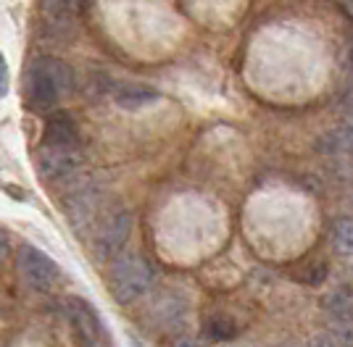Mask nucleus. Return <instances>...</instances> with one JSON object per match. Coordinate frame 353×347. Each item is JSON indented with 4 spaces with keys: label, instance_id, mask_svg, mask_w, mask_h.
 <instances>
[{
    "label": "nucleus",
    "instance_id": "6ab92c4d",
    "mask_svg": "<svg viewBox=\"0 0 353 347\" xmlns=\"http://www.w3.org/2000/svg\"><path fill=\"white\" fill-rule=\"evenodd\" d=\"M8 250H11V242H8V234L0 229V260L8 258Z\"/></svg>",
    "mask_w": 353,
    "mask_h": 347
},
{
    "label": "nucleus",
    "instance_id": "412c9836",
    "mask_svg": "<svg viewBox=\"0 0 353 347\" xmlns=\"http://www.w3.org/2000/svg\"><path fill=\"white\" fill-rule=\"evenodd\" d=\"M351 200H353V187H351Z\"/></svg>",
    "mask_w": 353,
    "mask_h": 347
},
{
    "label": "nucleus",
    "instance_id": "423d86ee",
    "mask_svg": "<svg viewBox=\"0 0 353 347\" xmlns=\"http://www.w3.org/2000/svg\"><path fill=\"white\" fill-rule=\"evenodd\" d=\"M24 98L34 114H48L56 108L61 92L59 87L53 85V79L37 63H32L30 72H27V82H24Z\"/></svg>",
    "mask_w": 353,
    "mask_h": 347
},
{
    "label": "nucleus",
    "instance_id": "f8f14e48",
    "mask_svg": "<svg viewBox=\"0 0 353 347\" xmlns=\"http://www.w3.org/2000/svg\"><path fill=\"white\" fill-rule=\"evenodd\" d=\"M40 69H43L50 79H53V85L59 87L61 95H66V92H72L74 85H77V76H74V69L69 63H63L61 58H53V56H45V58H37L34 61Z\"/></svg>",
    "mask_w": 353,
    "mask_h": 347
},
{
    "label": "nucleus",
    "instance_id": "dca6fc26",
    "mask_svg": "<svg viewBox=\"0 0 353 347\" xmlns=\"http://www.w3.org/2000/svg\"><path fill=\"white\" fill-rule=\"evenodd\" d=\"M169 347H203V339H198L195 334H179V337L172 339Z\"/></svg>",
    "mask_w": 353,
    "mask_h": 347
},
{
    "label": "nucleus",
    "instance_id": "39448f33",
    "mask_svg": "<svg viewBox=\"0 0 353 347\" xmlns=\"http://www.w3.org/2000/svg\"><path fill=\"white\" fill-rule=\"evenodd\" d=\"M82 169V156L77 147H45L37 153V176L50 185L72 182Z\"/></svg>",
    "mask_w": 353,
    "mask_h": 347
},
{
    "label": "nucleus",
    "instance_id": "4be33fe9",
    "mask_svg": "<svg viewBox=\"0 0 353 347\" xmlns=\"http://www.w3.org/2000/svg\"><path fill=\"white\" fill-rule=\"evenodd\" d=\"M351 58H353V56H351Z\"/></svg>",
    "mask_w": 353,
    "mask_h": 347
},
{
    "label": "nucleus",
    "instance_id": "7ed1b4c3",
    "mask_svg": "<svg viewBox=\"0 0 353 347\" xmlns=\"http://www.w3.org/2000/svg\"><path fill=\"white\" fill-rule=\"evenodd\" d=\"M63 313H66V321H69L74 339L79 342V347H103V321H101L98 311L92 308L90 300L77 297V295H66L63 297Z\"/></svg>",
    "mask_w": 353,
    "mask_h": 347
},
{
    "label": "nucleus",
    "instance_id": "0eeeda50",
    "mask_svg": "<svg viewBox=\"0 0 353 347\" xmlns=\"http://www.w3.org/2000/svg\"><path fill=\"white\" fill-rule=\"evenodd\" d=\"M98 208H101V192L95 187L74 189L72 195L63 200V213H66L69 224H72L77 231L90 229V227L95 224Z\"/></svg>",
    "mask_w": 353,
    "mask_h": 347
},
{
    "label": "nucleus",
    "instance_id": "aec40b11",
    "mask_svg": "<svg viewBox=\"0 0 353 347\" xmlns=\"http://www.w3.org/2000/svg\"><path fill=\"white\" fill-rule=\"evenodd\" d=\"M340 3H343V8H345V11L353 16V0H340Z\"/></svg>",
    "mask_w": 353,
    "mask_h": 347
},
{
    "label": "nucleus",
    "instance_id": "9d476101",
    "mask_svg": "<svg viewBox=\"0 0 353 347\" xmlns=\"http://www.w3.org/2000/svg\"><path fill=\"white\" fill-rule=\"evenodd\" d=\"M114 101L124 111H140L159 101V90L140 85V82H124V85L114 87Z\"/></svg>",
    "mask_w": 353,
    "mask_h": 347
},
{
    "label": "nucleus",
    "instance_id": "20e7f679",
    "mask_svg": "<svg viewBox=\"0 0 353 347\" xmlns=\"http://www.w3.org/2000/svg\"><path fill=\"white\" fill-rule=\"evenodd\" d=\"M132 211H127V208H119L114 213H108L101 221V227L92 231V250H95V255L101 260H114L117 255H121L130 234H132Z\"/></svg>",
    "mask_w": 353,
    "mask_h": 347
},
{
    "label": "nucleus",
    "instance_id": "6e6552de",
    "mask_svg": "<svg viewBox=\"0 0 353 347\" xmlns=\"http://www.w3.org/2000/svg\"><path fill=\"white\" fill-rule=\"evenodd\" d=\"M43 145L45 147H77L79 145V132H77V124L69 114H53L48 118L43 132Z\"/></svg>",
    "mask_w": 353,
    "mask_h": 347
},
{
    "label": "nucleus",
    "instance_id": "2eb2a0df",
    "mask_svg": "<svg viewBox=\"0 0 353 347\" xmlns=\"http://www.w3.org/2000/svg\"><path fill=\"white\" fill-rule=\"evenodd\" d=\"M332 247L340 255H353V216H343L332 224Z\"/></svg>",
    "mask_w": 353,
    "mask_h": 347
},
{
    "label": "nucleus",
    "instance_id": "9b49d317",
    "mask_svg": "<svg viewBox=\"0 0 353 347\" xmlns=\"http://www.w3.org/2000/svg\"><path fill=\"white\" fill-rule=\"evenodd\" d=\"M79 0H40V14H43L48 29L66 32L77 19Z\"/></svg>",
    "mask_w": 353,
    "mask_h": 347
},
{
    "label": "nucleus",
    "instance_id": "f03ea898",
    "mask_svg": "<svg viewBox=\"0 0 353 347\" xmlns=\"http://www.w3.org/2000/svg\"><path fill=\"white\" fill-rule=\"evenodd\" d=\"M16 266H19L21 279L34 292H50L53 287H59L61 282L59 263L50 258L48 253H43L40 247L30 245V242L19 245V250H16Z\"/></svg>",
    "mask_w": 353,
    "mask_h": 347
},
{
    "label": "nucleus",
    "instance_id": "f257e3e1",
    "mask_svg": "<svg viewBox=\"0 0 353 347\" xmlns=\"http://www.w3.org/2000/svg\"><path fill=\"white\" fill-rule=\"evenodd\" d=\"M156 282V269L140 253H121L108 266V289L114 300L132 305L145 297Z\"/></svg>",
    "mask_w": 353,
    "mask_h": 347
},
{
    "label": "nucleus",
    "instance_id": "f3484780",
    "mask_svg": "<svg viewBox=\"0 0 353 347\" xmlns=\"http://www.w3.org/2000/svg\"><path fill=\"white\" fill-rule=\"evenodd\" d=\"M306 347H340V342L338 337H332V334H316Z\"/></svg>",
    "mask_w": 353,
    "mask_h": 347
},
{
    "label": "nucleus",
    "instance_id": "a211bd4d",
    "mask_svg": "<svg viewBox=\"0 0 353 347\" xmlns=\"http://www.w3.org/2000/svg\"><path fill=\"white\" fill-rule=\"evenodd\" d=\"M8 92V63H6V58L0 53V98Z\"/></svg>",
    "mask_w": 353,
    "mask_h": 347
},
{
    "label": "nucleus",
    "instance_id": "ddd939ff",
    "mask_svg": "<svg viewBox=\"0 0 353 347\" xmlns=\"http://www.w3.org/2000/svg\"><path fill=\"white\" fill-rule=\"evenodd\" d=\"M156 321L161 324L163 329H172V326H179L182 318H185V303L174 297V295H163L161 300L156 303Z\"/></svg>",
    "mask_w": 353,
    "mask_h": 347
},
{
    "label": "nucleus",
    "instance_id": "4468645a",
    "mask_svg": "<svg viewBox=\"0 0 353 347\" xmlns=\"http://www.w3.org/2000/svg\"><path fill=\"white\" fill-rule=\"evenodd\" d=\"M203 332H206V337L214 339V342H230V339H235L237 324L227 316V313H214V316L206 321Z\"/></svg>",
    "mask_w": 353,
    "mask_h": 347
},
{
    "label": "nucleus",
    "instance_id": "1a4fd4ad",
    "mask_svg": "<svg viewBox=\"0 0 353 347\" xmlns=\"http://www.w3.org/2000/svg\"><path fill=\"white\" fill-rule=\"evenodd\" d=\"M314 150L322 156H353V121L322 132L314 143Z\"/></svg>",
    "mask_w": 353,
    "mask_h": 347
}]
</instances>
